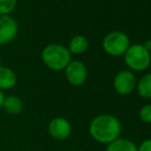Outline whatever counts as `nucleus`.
Instances as JSON below:
<instances>
[{"label": "nucleus", "mask_w": 151, "mask_h": 151, "mask_svg": "<svg viewBox=\"0 0 151 151\" xmlns=\"http://www.w3.org/2000/svg\"><path fill=\"white\" fill-rule=\"evenodd\" d=\"M88 48V40L83 35H75L71 38L69 41L68 50L70 54L73 55H81L86 52Z\"/></svg>", "instance_id": "9b49d317"}, {"label": "nucleus", "mask_w": 151, "mask_h": 151, "mask_svg": "<svg viewBox=\"0 0 151 151\" xmlns=\"http://www.w3.org/2000/svg\"><path fill=\"white\" fill-rule=\"evenodd\" d=\"M103 50L112 57H120L129 47V38L121 31H113L107 34L103 40Z\"/></svg>", "instance_id": "20e7f679"}, {"label": "nucleus", "mask_w": 151, "mask_h": 151, "mask_svg": "<svg viewBox=\"0 0 151 151\" xmlns=\"http://www.w3.org/2000/svg\"><path fill=\"white\" fill-rule=\"evenodd\" d=\"M47 132L52 139L64 141L71 136L72 125L67 118L63 116H57L50 121L47 125Z\"/></svg>", "instance_id": "0eeeda50"}, {"label": "nucleus", "mask_w": 151, "mask_h": 151, "mask_svg": "<svg viewBox=\"0 0 151 151\" xmlns=\"http://www.w3.org/2000/svg\"><path fill=\"white\" fill-rule=\"evenodd\" d=\"M138 151H151V139H145L137 146Z\"/></svg>", "instance_id": "dca6fc26"}, {"label": "nucleus", "mask_w": 151, "mask_h": 151, "mask_svg": "<svg viewBox=\"0 0 151 151\" xmlns=\"http://www.w3.org/2000/svg\"><path fill=\"white\" fill-rule=\"evenodd\" d=\"M137 86L136 76L131 70H122L118 72L113 79V88L120 96L132 93Z\"/></svg>", "instance_id": "423d86ee"}, {"label": "nucleus", "mask_w": 151, "mask_h": 151, "mask_svg": "<svg viewBox=\"0 0 151 151\" xmlns=\"http://www.w3.org/2000/svg\"><path fill=\"white\" fill-rule=\"evenodd\" d=\"M41 59L44 65L50 70L61 71L65 70L71 60V54L66 46L59 43L46 45L41 52Z\"/></svg>", "instance_id": "f03ea898"}, {"label": "nucleus", "mask_w": 151, "mask_h": 151, "mask_svg": "<svg viewBox=\"0 0 151 151\" xmlns=\"http://www.w3.org/2000/svg\"><path fill=\"white\" fill-rule=\"evenodd\" d=\"M19 25L9 14H0V45L12 41L18 35Z\"/></svg>", "instance_id": "6e6552de"}, {"label": "nucleus", "mask_w": 151, "mask_h": 151, "mask_svg": "<svg viewBox=\"0 0 151 151\" xmlns=\"http://www.w3.org/2000/svg\"><path fill=\"white\" fill-rule=\"evenodd\" d=\"M67 81L73 86H80L88 79V68L81 61H71L65 68Z\"/></svg>", "instance_id": "39448f33"}, {"label": "nucleus", "mask_w": 151, "mask_h": 151, "mask_svg": "<svg viewBox=\"0 0 151 151\" xmlns=\"http://www.w3.org/2000/svg\"><path fill=\"white\" fill-rule=\"evenodd\" d=\"M139 118L142 122L150 124L151 123V104H147L141 107L139 110Z\"/></svg>", "instance_id": "2eb2a0df"}, {"label": "nucleus", "mask_w": 151, "mask_h": 151, "mask_svg": "<svg viewBox=\"0 0 151 151\" xmlns=\"http://www.w3.org/2000/svg\"><path fill=\"white\" fill-rule=\"evenodd\" d=\"M142 45H143L149 52H151V39H147L143 44H142Z\"/></svg>", "instance_id": "f3484780"}, {"label": "nucleus", "mask_w": 151, "mask_h": 151, "mask_svg": "<svg viewBox=\"0 0 151 151\" xmlns=\"http://www.w3.org/2000/svg\"><path fill=\"white\" fill-rule=\"evenodd\" d=\"M4 93H3V91H2L1 90H0V109L2 108V104H3V100H4Z\"/></svg>", "instance_id": "a211bd4d"}, {"label": "nucleus", "mask_w": 151, "mask_h": 151, "mask_svg": "<svg viewBox=\"0 0 151 151\" xmlns=\"http://www.w3.org/2000/svg\"><path fill=\"white\" fill-rule=\"evenodd\" d=\"M137 91L143 99H151V73H147L137 82Z\"/></svg>", "instance_id": "ddd939ff"}, {"label": "nucleus", "mask_w": 151, "mask_h": 151, "mask_svg": "<svg viewBox=\"0 0 151 151\" xmlns=\"http://www.w3.org/2000/svg\"><path fill=\"white\" fill-rule=\"evenodd\" d=\"M2 108L6 113L12 114V115H18L23 111L24 104H23L21 98H19L18 96L10 95L7 97H4Z\"/></svg>", "instance_id": "9d476101"}, {"label": "nucleus", "mask_w": 151, "mask_h": 151, "mask_svg": "<svg viewBox=\"0 0 151 151\" xmlns=\"http://www.w3.org/2000/svg\"><path fill=\"white\" fill-rule=\"evenodd\" d=\"M105 151H138L137 145L127 138H118L107 145Z\"/></svg>", "instance_id": "f8f14e48"}, {"label": "nucleus", "mask_w": 151, "mask_h": 151, "mask_svg": "<svg viewBox=\"0 0 151 151\" xmlns=\"http://www.w3.org/2000/svg\"><path fill=\"white\" fill-rule=\"evenodd\" d=\"M121 122L112 114H100L91 119L88 131L95 141L101 144H110L118 139L121 133Z\"/></svg>", "instance_id": "f257e3e1"}, {"label": "nucleus", "mask_w": 151, "mask_h": 151, "mask_svg": "<svg viewBox=\"0 0 151 151\" xmlns=\"http://www.w3.org/2000/svg\"><path fill=\"white\" fill-rule=\"evenodd\" d=\"M0 66H1V65H0Z\"/></svg>", "instance_id": "6ab92c4d"}, {"label": "nucleus", "mask_w": 151, "mask_h": 151, "mask_svg": "<svg viewBox=\"0 0 151 151\" xmlns=\"http://www.w3.org/2000/svg\"><path fill=\"white\" fill-rule=\"evenodd\" d=\"M18 82V76L12 69L0 66V90L2 91L12 90Z\"/></svg>", "instance_id": "1a4fd4ad"}, {"label": "nucleus", "mask_w": 151, "mask_h": 151, "mask_svg": "<svg viewBox=\"0 0 151 151\" xmlns=\"http://www.w3.org/2000/svg\"><path fill=\"white\" fill-rule=\"evenodd\" d=\"M124 63L132 71L141 72L146 70L150 66L151 54L142 44L129 45L125 52Z\"/></svg>", "instance_id": "7ed1b4c3"}, {"label": "nucleus", "mask_w": 151, "mask_h": 151, "mask_svg": "<svg viewBox=\"0 0 151 151\" xmlns=\"http://www.w3.org/2000/svg\"><path fill=\"white\" fill-rule=\"evenodd\" d=\"M18 0H0V14H9L16 8Z\"/></svg>", "instance_id": "4468645a"}]
</instances>
